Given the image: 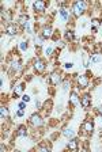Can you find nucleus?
I'll return each instance as SVG.
<instances>
[{
  "label": "nucleus",
  "mask_w": 102,
  "mask_h": 152,
  "mask_svg": "<svg viewBox=\"0 0 102 152\" xmlns=\"http://www.w3.org/2000/svg\"><path fill=\"white\" fill-rule=\"evenodd\" d=\"M80 128H82V130H83V132H80V134H84V133H86V134H91V133H93V129H94L93 118H91V120H89V118H87L86 121L82 124V126H80Z\"/></svg>",
  "instance_id": "2"
},
{
  "label": "nucleus",
  "mask_w": 102,
  "mask_h": 152,
  "mask_svg": "<svg viewBox=\"0 0 102 152\" xmlns=\"http://www.w3.org/2000/svg\"><path fill=\"white\" fill-rule=\"evenodd\" d=\"M60 16H61L63 22H65V20L68 19V11L65 8H61V10H60Z\"/></svg>",
  "instance_id": "19"
},
{
  "label": "nucleus",
  "mask_w": 102,
  "mask_h": 152,
  "mask_svg": "<svg viewBox=\"0 0 102 152\" xmlns=\"http://www.w3.org/2000/svg\"><path fill=\"white\" fill-rule=\"evenodd\" d=\"M20 64H22V61H20V60H18V61H12V62H11V71H12V72H16V71H19Z\"/></svg>",
  "instance_id": "16"
},
{
  "label": "nucleus",
  "mask_w": 102,
  "mask_h": 152,
  "mask_svg": "<svg viewBox=\"0 0 102 152\" xmlns=\"http://www.w3.org/2000/svg\"><path fill=\"white\" fill-rule=\"evenodd\" d=\"M59 38H60V31L56 30L55 34L52 35V39H53V41H56V42H59Z\"/></svg>",
  "instance_id": "23"
},
{
  "label": "nucleus",
  "mask_w": 102,
  "mask_h": 152,
  "mask_svg": "<svg viewBox=\"0 0 102 152\" xmlns=\"http://www.w3.org/2000/svg\"><path fill=\"white\" fill-rule=\"evenodd\" d=\"M52 52H53V49H52V48H46V49H45V55H46V56H51Z\"/></svg>",
  "instance_id": "27"
},
{
  "label": "nucleus",
  "mask_w": 102,
  "mask_h": 152,
  "mask_svg": "<svg viewBox=\"0 0 102 152\" xmlns=\"http://www.w3.org/2000/svg\"><path fill=\"white\" fill-rule=\"evenodd\" d=\"M72 67H74V64H72V62H65V64H64V68H67V69L72 68Z\"/></svg>",
  "instance_id": "29"
},
{
  "label": "nucleus",
  "mask_w": 102,
  "mask_h": 152,
  "mask_svg": "<svg viewBox=\"0 0 102 152\" xmlns=\"http://www.w3.org/2000/svg\"><path fill=\"white\" fill-rule=\"evenodd\" d=\"M67 148L68 149H72V151H78V148H79V140H78V139L71 140L70 143L67 144Z\"/></svg>",
  "instance_id": "14"
},
{
  "label": "nucleus",
  "mask_w": 102,
  "mask_h": 152,
  "mask_svg": "<svg viewBox=\"0 0 102 152\" xmlns=\"http://www.w3.org/2000/svg\"><path fill=\"white\" fill-rule=\"evenodd\" d=\"M26 107V102H20L19 103V109H25Z\"/></svg>",
  "instance_id": "30"
},
{
  "label": "nucleus",
  "mask_w": 102,
  "mask_h": 152,
  "mask_svg": "<svg viewBox=\"0 0 102 152\" xmlns=\"http://www.w3.org/2000/svg\"><path fill=\"white\" fill-rule=\"evenodd\" d=\"M86 6L87 4L84 1H75L74 6H72V11H74V15L75 16H80L84 14L86 11Z\"/></svg>",
  "instance_id": "1"
},
{
  "label": "nucleus",
  "mask_w": 102,
  "mask_h": 152,
  "mask_svg": "<svg viewBox=\"0 0 102 152\" xmlns=\"http://www.w3.org/2000/svg\"><path fill=\"white\" fill-rule=\"evenodd\" d=\"M49 83L53 84V86H57L59 83H61V75H60L59 71H55L51 74V78H49Z\"/></svg>",
  "instance_id": "5"
},
{
  "label": "nucleus",
  "mask_w": 102,
  "mask_h": 152,
  "mask_svg": "<svg viewBox=\"0 0 102 152\" xmlns=\"http://www.w3.org/2000/svg\"><path fill=\"white\" fill-rule=\"evenodd\" d=\"M25 87H26V84H25V83H20V84H18V86L15 87L14 92H12V98H18V97H19L20 94L23 92Z\"/></svg>",
  "instance_id": "12"
},
{
  "label": "nucleus",
  "mask_w": 102,
  "mask_h": 152,
  "mask_svg": "<svg viewBox=\"0 0 102 152\" xmlns=\"http://www.w3.org/2000/svg\"><path fill=\"white\" fill-rule=\"evenodd\" d=\"M22 99H23V102H30V97H29L27 94H25L23 97H22Z\"/></svg>",
  "instance_id": "28"
},
{
  "label": "nucleus",
  "mask_w": 102,
  "mask_h": 152,
  "mask_svg": "<svg viewBox=\"0 0 102 152\" xmlns=\"http://www.w3.org/2000/svg\"><path fill=\"white\" fill-rule=\"evenodd\" d=\"M91 22H93V25H94V26H99L102 20L99 19V18H95V19H93V20H91Z\"/></svg>",
  "instance_id": "25"
},
{
  "label": "nucleus",
  "mask_w": 102,
  "mask_h": 152,
  "mask_svg": "<svg viewBox=\"0 0 102 152\" xmlns=\"http://www.w3.org/2000/svg\"><path fill=\"white\" fill-rule=\"evenodd\" d=\"M23 114H25V109H19L16 111V117H23Z\"/></svg>",
  "instance_id": "26"
},
{
  "label": "nucleus",
  "mask_w": 102,
  "mask_h": 152,
  "mask_svg": "<svg viewBox=\"0 0 102 152\" xmlns=\"http://www.w3.org/2000/svg\"><path fill=\"white\" fill-rule=\"evenodd\" d=\"M80 105H82L84 109L90 107V106H91V97H90V94H83L82 97H80Z\"/></svg>",
  "instance_id": "8"
},
{
  "label": "nucleus",
  "mask_w": 102,
  "mask_h": 152,
  "mask_svg": "<svg viewBox=\"0 0 102 152\" xmlns=\"http://www.w3.org/2000/svg\"><path fill=\"white\" fill-rule=\"evenodd\" d=\"M35 107H38V109H39V107H41V103H39V102H38V101L35 102Z\"/></svg>",
  "instance_id": "31"
},
{
  "label": "nucleus",
  "mask_w": 102,
  "mask_h": 152,
  "mask_svg": "<svg viewBox=\"0 0 102 152\" xmlns=\"http://www.w3.org/2000/svg\"><path fill=\"white\" fill-rule=\"evenodd\" d=\"M15 136L16 137H25V136H27V128H26V125H19V126H18Z\"/></svg>",
  "instance_id": "10"
},
{
  "label": "nucleus",
  "mask_w": 102,
  "mask_h": 152,
  "mask_svg": "<svg viewBox=\"0 0 102 152\" xmlns=\"http://www.w3.org/2000/svg\"><path fill=\"white\" fill-rule=\"evenodd\" d=\"M27 20H29V16L26 15V14H23V15L19 16V19H18V23L22 25V26H25V25L27 23Z\"/></svg>",
  "instance_id": "17"
},
{
  "label": "nucleus",
  "mask_w": 102,
  "mask_h": 152,
  "mask_svg": "<svg viewBox=\"0 0 102 152\" xmlns=\"http://www.w3.org/2000/svg\"><path fill=\"white\" fill-rule=\"evenodd\" d=\"M74 38H75L74 30H67L65 31V39H67V41H72Z\"/></svg>",
  "instance_id": "20"
},
{
  "label": "nucleus",
  "mask_w": 102,
  "mask_h": 152,
  "mask_svg": "<svg viewBox=\"0 0 102 152\" xmlns=\"http://www.w3.org/2000/svg\"><path fill=\"white\" fill-rule=\"evenodd\" d=\"M89 76L87 75H80L78 76V88L79 90H84L89 87Z\"/></svg>",
  "instance_id": "4"
},
{
  "label": "nucleus",
  "mask_w": 102,
  "mask_h": 152,
  "mask_svg": "<svg viewBox=\"0 0 102 152\" xmlns=\"http://www.w3.org/2000/svg\"><path fill=\"white\" fill-rule=\"evenodd\" d=\"M52 105H53L52 99H48V101L44 103L42 109H44V111H45V114H46V116H49V114H51V111H52Z\"/></svg>",
  "instance_id": "13"
},
{
  "label": "nucleus",
  "mask_w": 102,
  "mask_h": 152,
  "mask_svg": "<svg viewBox=\"0 0 102 152\" xmlns=\"http://www.w3.org/2000/svg\"><path fill=\"white\" fill-rule=\"evenodd\" d=\"M45 61H44L42 59H37L34 61V69L37 74H42L44 71H45Z\"/></svg>",
  "instance_id": "6"
},
{
  "label": "nucleus",
  "mask_w": 102,
  "mask_h": 152,
  "mask_svg": "<svg viewBox=\"0 0 102 152\" xmlns=\"http://www.w3.org/2000/svg\"><path fill=\"white\" fill-rule=\"evenodd\" d=\"M0 114H1V120H7L8 109H7V107H4V106H1V109H0Z\"/></svg>",
  "instance_id": "18"
},
{
  "label": "nucleus",
  "mask_w": 102,
  "mask_h": 152,
  "mask_svg": "<svg viewBox=\"0 0 102 152\" xmlns=\"http://www.w3.org/2000/svg\"><path fill=\"white\" fill-rule=\"evenodd\" d=\"M33 8H34L35 14L39 12V14H42L45 11V8H46V3H44V1H34L33 3Z\"/></svg>",
  "instance_id": "9"
},
{
  "label": "nucleus",
  "mask_w": 102,
  "mask_h": 152,
  "mask_svg": "<svg viewBox=\"0 0 102 152\" xmlns=\"http://www.w3.org/2000/svg\"><path fill=\"white\" fill-rule=\"evenodd\" d=\"M70 103H71V106L72 107H75V106H78L79 103H80V98H79V95L76 92H72L71 94V98H70Z\"/></svg>",
  "instance_id": "11"
},
{
  "label": "nucleus",
  "mask_w": 102,
  "mask_h": 152,
  "mask_svg": "<svg viewBox=\"0 0 102 152\" xmlns=\"http://www.w3.org/2000/svg\"><path fill=\"white\" fill-rule=\"evenodd\" d=\"M29 122H30L34 128H37V126H41V125L44 124V120H42V117H41V114L34 113V114H32V117H30Z\"/></svg>",
  "instance_id": "3"
},
{
  "label": "nucleus",
  "mask_w": 102,
  "mask_h": 152,
  "mask_svg": "<svg viewBox=\"0 0 102 152\" xmlns=\"http://www.w3.org/2000/svg\"><path fill=\"white\" fill-rule=\"evenodd\" d=\"M52 27L51 25H45L42 27V30H41V37H42L44 39H48V38H52Z\"/></svg>",
  "instance_id": "7"
},
{
  "label": "nucleus",
  "mask_w": 102,
  "mask_h": 152,
  "mask_svg": "<svg viewBox=\"0 0 102 152\" xmlns=\"http://www.w3.org/2000/svg\"><path fill=\"white\" fill-rule=\"evenodd\" d=\"M71 87V80L70 79H65L63 83V91H68V88Z\"/></svg>",
  "instance_id": "22"
},
{
  "label": "nucleus",
  "mask_w": 102,
  "mask_h": 152,
  "mask_svg": "<svg viewBox=\"0 0 102 152\" xmlns=\"http://www.w3.org/2000/svg\"><path fill=\"white\" fill-rule=\"evenodd\" d=\"M63 134L65 137H74V130H72V129L71 128H67V129H64V132H63Z\"/></svg>",
  "instance_id": "21"
},
{
  "label": "nucleus",
  "mask_w": 102,
  "mask_h": 152,
  "mask_svg": "<svg viewBox=\"0 0 102 152\" xmlns=\"http://www.w3.org/2000/svg\"><path fill=\"white\" fill-rule=\"evenodd\" d=\"M27 46H29L27 42H25V41H23V42H20V45H19L20 50H26V49H27Z\"/></svg>",
  "instance_id": "24"
},
{
  "label": "nucleus",
  "mask_w": 102,
  "mask_h": 152,
  "mask_svg": "<svg viewBox=\"0 0 102 152\" xmlns=\"http://www.w3.org/2000/svg\"><path fill=\"white\" fill-rule=\"evenodd\" d=\"M6 34H8V35H15L16 34V26L15 25H12V23H10L6 27Z\"/></svg>",
  "instance_id": "15"
}]
</instances>
